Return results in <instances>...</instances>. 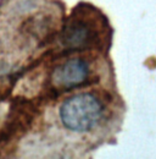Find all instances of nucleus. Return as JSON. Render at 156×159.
I'll list each match as a JSON object with an SVG mask.
<instances>
[{
    "instance_id": "nucleus-1",
    "label": "nucleus",
    "mask_w": 156,
    "mask_h": 159,
    "mask_svg": "<svg viewBox=\"0 0 156 159\" xmlns=\"http://www.w3.org/2000/svg\"><path fill=\"white\" fill-rule=\"evenodd\" d=\"M105 19L92 6H78L65 22L60 43L70 50L100 48L105 34Z\"/></svg>"
},
{
    "instance_id": "nucleus-2",
    "label": "nucleus",
    "mask_w": 156,
    "mask_h": 159,
    "mask_svg": "<svg viewBox=\"0 0 156 159\" xmlns=\"http://www.w3.org/2000/svg\"><path fill=\"white\" fill-rule=\"evenodd\" d=\"M105 104L97 94L87 92L68 97L58 109V118L62 126L77 134L95 130L102 122Z\"/></svg>"
},
{
    "instance_id": "nucleus-3",
    "label": "nucleus",
    "mask_w": 156,
    "mask_h": 159,
    "mask_svg": "<svg viewBox=\"0 0 156 159\" xmlns=\"http://www.w3.org/2000/svg\"><path fill=\"white\" fill-rule=\"evenodd\" d=\"M93 71L90 64L80 57L68 58L54 67L50 75V88L54 93L68 92L92 82Z\"/></svg>"
}]
</instances>
